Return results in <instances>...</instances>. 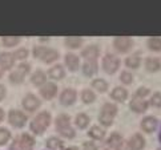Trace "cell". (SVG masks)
Here are the masks:
<instances>
[{"label":"cell","instance_id":"cb8c5ba5","mask_svg":"<svg viewBox=\"0 0 161 150\" xmlns=\"http://www.w3.org/2000/svg\"><path fill=\"white\" fill-rule=\"evenodd\" d=\"M21 37L20 36H2L0 39V44L5 48H14L16 45H19L21 41Z\"/></svg>","mask_w":161,"mask_h":150},{"label":"cell","instance_id":"836d02e7","mask_svg":"<svg viewBox=\"0 0 161 150\" xmlns=\"http://www.w3.org/2000/svg\"><path fill=\"white\" fill-rule=\"evenodd\" d=\"M81 100L85 104H92V102L96 100V94L91 89H84L81 92Z\"/></svg>","mask_w":161,"mask_h":150},{"label":"cell","instance_id":"4316f807","mask_svg":"<svg viewBox=\"0 0 161 150\" xmlns=\"http://www.w3.org/2000/svg\"><path fill=\"white\" fill-rule=\"evenodd\" d=\"M140 64H141V57L137 53L130 55L125 59V65L128 68H130V69H137L140 67Z\"/></svg>","mask_w":161,"mask_h":150},{"label":"cell","instance_id":"d6a6232c","mask_svg":"<svg viewBox=\"0 0 161 150\" xmlns=\"http://www.w3.org/2000/svg\"><path fill=\"white\" fill-rule=\"evenodd\" d=\"M121 142H123V137L120 136L119 133H113V134H111L109 140L107 141L108 146H111V147H113V149H117V146H119Z\"/></svg>","mask_w":161,"mask_h":150},{"label":"cell","instance_id":"44dd1931","mask_svg":"<svg viewBox=\"0 0 161 150\" xmlns=\"http://www.w3.org/2000/svg\"><path fill=\"white\" fill-rule=\"evenodd\" d=\"M84 39L80 36H68L64 39V47L68 49H79L83 45Z\"/></svg>","mask_w":161,"mask_h":150},{"label":"cell","instance_id":"f35d334b","mask_svg":"<svg viewBox=\"0 0 161 150\" xmlns=\"http://www.w3.org/2000/svg\"><path fill=\"white\" fill-rule=\"evenodd\" d=\"M83 149H84V150H97V146H96L92 141H88V142H85V143H84Z\"/></svg>","mask_w":161,"mask_h":150},{"label":"cell","instance_id":"7402d4cb","mask_svg":"<svg viewBox=\"0 0 161 150\" xmlns=\"http://www.w3.org/2000/svg\"><path fill=\"white\" fill-rule=\"evenodd\" d=\"M31 81L36 86H43L47 83V73L42 71V69H36V71L31 74Z\"/></svg>","mask_w":161,"mask_h":150},{"label":"cell","instance_id":"ee69618b","mask_svg":"<svg viewBox=\"0 0 161 150\" xmlns=\"http://www.w3.org/2000/svg\"><path fill=\"white\" fill-rule=\"evenodd\" d=\"M3 73H4V71H3V69H2V68H0V78H2V77H3Z\"/></svg>","mask_w":161,"mask_h":150},{"label":"cell","instance_id":"6da1fadb","mask_svg":"<svg viewBox=\"0 0 161 150\" xmlns=\"http://www.w3.org/2000/svg\"><path fill=\"white\" fill-rule=\"evenodd\" d=\"M32 56L35 59H39L40 61L45 62V64H52V62L59 60L60 53L55 48L45 47V45H35L32 48Z\"/></svg>","mask_w":161,"mask_h":150},{"label":"cell","instance_id":"8d00e7d4","mask_svg":"<svg viewBox=\"0 0 161 150\" xmlns=\"http://www.w3.org/2000/svg\"><path fill=\"white\" fill-rule=\"evenodd\" d=\"M151 105L156 106V108H161V93L160 92H156V93H153L152 99H151Z\"/></svg>","mask_w":161,"mask_h":150},{"label":"cell","instance_id":"9c48e42d","mask_svg":"<svg viewBox=\"0 0 161 150\" xmlns=\"http://www.w3.org/2000/svg\"><path fill=\"white\" fill-rule=\"evenodd\" d=\"M27 116L21 110H11L8 114V122L15 128H23L27 122Z\"/></svg>","mask_w":161,"mask_h":150},{"label":"cell","instance_id":"4fadbf2b","mask_svg":"<svg viewBox=\"0 0 161 150\" xmlns=\"http://www.w3.org/2000/svg\"><path fill=\"white\" fill-rule=\"evenodd\" d=\"M57 93V85L55 83H45L43 86H40V94L45 100H52Z\"/></svg>","mask_w":161,"mask_h":150},{"label":"cell","instance_id":"f1b7e54d","mask_svg":"<svg viewBox=\"0 0 161 150\" xmlns=\"http://www.w3.org/2000/svg\"><path fill=\"white\" fill-rule=\"evenodd\" d=\"M92 88H95L97 92H100V93H104L108 89V83L104 78H95L93 81H92Z\"/></svg>","mask_w":161,"mask_h":150},{"label":"cell","instance_id":"ac0fdd59","mask_svg":"<svg viewBox=\"0 0 161 150\" xmlns=\"http://www.w3.org/2000/svg\"><path fill=\"white\" fill-rule=\"evenodd\" d=\"M81 69H83V73L87 77L95 76V74L97 73V71H99V64H97V60H85L83 67H81Z\"/></svg>","mask_w":161,"mask_h":150},{"label":"cell","instance_id":"e575fe53","mask_svg":"<svg viewBox=\"0 0 161 150\" xmlns=\"http://www.w3.org/2000/svg\"><path fill=\"white\" fill-rule=\"evenodd\" d=\"M11 138V131L7 128H0V145H5Z\"/></svg>","mask_w":161,"mask_h":150},{"label":"cell","instance_id":"484cf974","mask_svg":"<svg viewBox=\"0 0 161 150\" xmlns=\"http://www.w3.org/2000/svg\"><path fill=\"white\" fill-rule=\"evenodd\" d=\"M147 47L152 52H160L161 51V37L152 36L147 40Z\"/></svg>","mask_w":161,"mask_h":150},{"label":"cell","instance_id":"60d3db41","mask_svg":"<svg viewBox=\"0 0 161 150\" xmlns=\"http://www.w3.org/2000/svg\"><path fill=\"white\" fill-rule=\"evenodd\" d=\"M116 150H129V146L126 145V143L123 141V142H121V143H120V145L117 146V149H116Z\"/></svg>","mask_w":161,"mask_h":150},{"label":"cell","instance_id":"7c38bea8","mask_svg":"<svg viewBox=\"0 0 161 150\" xmlns=\"http://www.w3.org/2000/svg\"><path fill=\"white\" fill-rule=\"evenodd\" d=\"M100 56V48L97 44H91L87 45L81 51V57H84L85 60H97Z\"/></svg>","mask_w":161,"mask_h":150},{"label":"cell","instance_id":"d590c367","mask_svg":"<svg viewBox=\"0 0 161 150\" xmlns=\"http://www.w3.org/2000/svg\"><path fill=\"white\" fill-rule=\"evenodd\" d=\"M120 81L124 83V84H130L132 81H133V74H132L130 72H121V74H120Z\"/></svg>","mask_w":161,"mask_h":150},{"label":"cell","instance_id":"8fae6325","mask_svg":"<svg viewBox=\"0 0 161 150\" xmlns=\"http://www.w3.org/2000/svg\"><path fill=\"white\" fill-rule=\"evenodd\" d=\"M15 57L12 52H2L0 53V68L3 71H11L15 67Z\"/></svg>","mask_w":161,"mask_h":150},{"label":"cell","instance_id":"277c9868","mask_svg":"<svg viewBox=\"0 0 161 150\" xmlns=\"http://www.w3.org/2000/svg\"><path fill=\"white\" fill-rule=\"evenodd\" d=\"M31 67L32 65L30 64V62H27V61L19 62L14 71H11V73H9V81L12 84H21L23 81H24L25 76L31 72Z\"/></svg>","mask_w":161,"mask_h":150},{"label":"cell","instance_id":"ba28073f","mask_svg":"<svg viewBox=\"0 0 161 150\" xmlns=\"http://www.w3.org/2000/svg\"><path fill=\"white\" fill-rule=\"evenodd\" d=\"M113 47L119 53H126L133 47V39L130 36H116L113 39Z\"/></svg>","mask_w":161,"mask_h":150},{"label":"cell","instance_id":"b9f144b4","mask_svg":"<svg viewBox=\"0 0 161 150\" xmlns=\"http://www.w3.org/2000/svg\"><path fill=\"white\" fill-rule=\"evenodd\" d=\"M3 120H4V112H3V109L0 108V122H2Z\"/></svg>","mask_w":161,"mask_h":150},{"label":"cell","instance_id":"f546056e","mask_svg":"<svg viewBox=\"0 0 161 150\" xmlns=\"http://www.w3.org/2000/svg\"><path fill=\"white\" fill-rule=\"evenodd\" d=\"M88 136H91L93 140H103L104 138V136H105V131L103 130L100 126H92V128L89 129V131H88Z\"/></svg>","mask_w":161,"mask_h":150},{"label":"cell","instance_id":"83f0119b","mask_svg":"<svg viewBox=\"0 0 161 150\" xmlns=\"http://www.w3.org/2000/svg\"><path fill=\"white\" fill-rule=\"evenodd\" d=\"M45 145H47V147L49 150H60L63 147V141L60 140V138H57V137H51V138L47 140Z\"/></svg>","mask_w":161,"mask_h":150},{"label":"cell","instance_id":"74e56055","mask_svg":"<svg viewBox=\"0 0 161 150\" xmlns=\"http://www.w3.org/2000/svg\"><path fill=\"white\" fill-rule=\"evenodd\" d=\"M148 94H149V89H148V88H139V89L136 90V94H135V96L144 99V97L148 96Z\"/></svg>","mask_w":161,"mask_h":150},{"label":"cell","instance_id":"4dcf8cb0","mask_svg":"<svg viewBox=\"0 0 161 150\" xmlns=\"http://www.w3.org/2000/svg\"><path fill=\"white\" fill-rule=\"evenodd\" d=\"M75 122H76L79 129H85L89 124V117L85 113H80L76 116V121H75Z\"/></svg>","mask_w":161,"mask_h":150},{"label":"cell","instance_id":"7dc6e473","mask_svg":"<svg viewBox=\"0 0 161 150\" xmlns=\"http://www.w3.org/2000/svg\"><path fill=\"white\" fill-rule=\"evenodd\" d=\"M158 150H161V149H158Z\"/></svg>","mask_w":161,"mask_h":150},{"label":"cell","instance_id":"1f68e13d","mask_svg":"<svg viewBox=\"0 0 161 150\" xmlns=\"http://www.w3.org/2000/svg\"><path fill=\"white\" fill-rule=\"evenodd\" d=\"M30 56V51H28L27 48H18L15 52H14V57L16 61H25L27 57Z\"/></svg>","mask_w":161,"mask_h":150},{"label":"cell","instance_id":"f6af8a7d","mask_svg":"<svg viewBox=\"0 0 161 150\" xmlns=\"http://www.w3.org/2000/svg\"><path fill=\"white\" fill-rule=\"evenodd\" d=\"M160 141H161V130H160Z\"/></svg>","mask_w":161,"mask_h":150},{"label":"cell","instance_id":"603a6c76","mask_svg":"<svg viewBox=\"0 0 161 150\" xmlns=\"http://www.w3.org/2000/svg\"><path fill=\"white\" fill-rule=\"evenodd\" d=\"M156 128H157V120L152 116H148L141 121V129L147 131V133H152V131L156 130Z\"/></svg>","mask_w":161,"mask_h":150},{"label":"cell","instance_id":"e0dca14e","mask_svg":"<svg viewBox=\"0 0 161 150\" xmlns=\"http://www.w3.org/2000/svg\"><path fill=\"white\" fill-rule=\"evenodd\" d=\"M148 106H149V102L145 99H141V97L135 96L130 101V109L136 113H144L148 109Z\"/></svg>","mask_w":161,"mask_h":150},{"label":"cell","instance_id":"9a60e30c","mask_svg":"<svg viewBox=\"0 0 161 150\" xmlns=\"http://www.w3.org/2000/svg\"><path fill=\"white\" fill-rule=\"evenodd\" d=\"M64 64L68 68V71L75 72V71H77L79 67H80V57L76 53L69 52V53H67L64 56Z\"/></svg>","mask_w":161,"mask_h":150},{"label":"cell","instance_id":"3957f363","mask_svg":"<svg viewBox=\"0 0 161 150\" xmlns=\"http://www.w3.org/2000/svg\"><path fill=\"white\" fill-rule=\"evenodd\" d=\"M56 130L59 134L65 138H73L75 137V129L71 126V118L68 114H60L56 118Z\"/></svg>","mask_w":161,"mask_h":150},{"label":"cell","instance_id":"d4e9b609","mask_svg":"<svg viewBox=\"0 0 161 150\" xmlns=\"http://www.w3.org/2000/svg\"><path fill=\"white\" fill-rule=\"evenodd\" d=\"M111 97L119 102H124L126 100V97H128V92H126V89L121 88V86H116V88L112 90Z\"/></svg>","mask_w":161,"mask_h":150},{"label":"cell","instance_id":"7bdbcfd3","mask_svg":"<svg viewBox=\"0 0 161 150\" xmlns=\"http://www.w3.org/2000/svg\"><path fill=\"white\" fill-rule=\"evenodd\" d=\"M65 150H79V149L75 147V146H72V147H68V149H65Z\"/></svg>","mask_w":161,"mask_h":150},{"label":"cell","instance_id":"ab89813d","mask_svg":"<svg viewBox=\"0 0 161 150\" xmlns=\"http://www.w3.org/2000/svg\"><path fill=\"white\" fill-rule=\"evenodd\" d=\"M5 94H7V90H5V86L0 84V101H2V100L4 99Z\"/></svg>","mask_w":161,"mask_h":150},{"label":"cell","instance_id":"7a4b0ae2","mask_svg":"<svg viewBox=\"0 0 161 150\" xmlns=\"http://www.w3.org/2000/svg\"><path fill=\"white\" fill-rule=\"evenodd\" d=\"M51 113L49 112H40L37 116L32 120L31 122V130L35 134H43L44 130L48 128L51 124Z\"/></svg>","mask_w":161,"mask_h":150},{"label":"cell","instance_id":"bcb514c9","mask_svg":"<svg viewBox=\"0 0 161 150\" xmlns=\"http://www.w3.org/2000/svg\"><path fill=\"white\" fill-rule=\"evenodd\" d=\"M0 47H2V44H0Z\"/></svg>","mask_w":161,"mask_h":150},{"label":"cell","instance_id":"5bb4252c","mask_svg":"<svg viewBox=\"0 0 161 150\" xmlns=\"http://www.w3.org/2000/svg\"><path fill=\"white\" fill-rule=\"evenodd\" d=\"M77 99V92L72 89V88H67L61 92V94H60V102L63 104V105H72V104L76 101Z\"/></svg>","mask_w":161,"mask_h":150},{"label":"cell","instance_id":"2e32d148","mask_svg":"<svg viewBox=\"0 0 161 150\" xmlns=\"http://www.w3.org/2000/svg\"><path fill=\"white\" fill-rule=\"evenodd\" d=\"M47 76L51 80H55V81H59L65 77V69L61 64H55L53 67H51L47 72Z\"/></svg>","mask_w":161,"mask_h":150},{"label":"cell","instance_id":"d6986e66","mask_svg":"<svg viewBox=\"0 0 161 150\" xmlns=\"http://www.w3.org/2000/svg\"><path fill=\"white\" fill-rule=\"evenodd\" d=\"M144 65H145V69L148 72H157L161 69V60L158 57H147L145 61H144Z\"/></svg>","mask_w":161,"mask_h":150},{"label":"cell","instance_id":"52a82bcc","mask_svg":"<svg viewBox=\"0 0 161 150\" xmlns=\"http://www.w3.org/2000/svg\"><path fill=\"white\" fill-rule=\"evenodd\" d=\"M103 69L108 73V74H113L119 71L120 67V59L116 55L112 53H107L104 57H103Z\"/></svg>","mask_w":161,"mask_h":150},{"label":"cell","instance_id":"30bf717a","mask_svg":"<svg viewBox=\"0 0 161 150\" xmlns=\"http://www.w3.org/2000/svg\"><path fill=\"white\" fill-rule=\"evenodd\" d=\"M21 104H23V108H24L27 112H35L36 109H39L40 105H42V101H40L35 94L28 93L24 99H23Z\"/></svg>","mask_w":161,"mask_h":150},{"label":"cell","instance_id":"ffe728a7","mask_svg":"<svg viewBox=\"0 0 161 150\" xmlns=\"http://www.w3.org/2000/svg\"><path fill=\"white\" fill-rule=\"evenodd\" d=\"M128 146H129V150H142L144 146H145V140L141 134H135L132 136V138L128 142Z\"/></svg>","mask_w":161,"mask_h":150},{"label":"cell","instance_id":"8992f818","mask_svg":"<svg viewBox=\"0 0 161 150\" xmlns=\"http://www.w3.org/2000/svg\"><path fill=\"white\" fill-rule=\"evenodd\" d=\"M33 145H35V140L33 137L28 133H23L18 136L11 143V150H33Z\"/></svg>","mask_w":161,"mask_h":150},{"label":"cell","instance_id":"5b68a950","mask_svg":"<svg viewBox=\"0 0 161 150\" xmlns=\"http://www.w3.org/2000/svg\"><path fill=\"white\" fill-rule=\"evenodd\" d=\"M116 114H117V106L114 104L107 102L101 108L99 120L104 126H111L113 124V118L116 117Z\"/></svg>","mask_w":161,"mask_h":150}]
</instances>
